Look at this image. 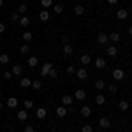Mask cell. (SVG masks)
Returning <instances> with one entry per match:
<instances>
[{"instance_id": "1", "label": "cell", "mask_w": 132, "mask_h": 132, "mask_svg": "<svg viewBox=\"0 0 132 132\" xmlns=\"http://www.w3.org/2000/svg\"><path fill=\"white\" fill-rule=\"evenodd\" d=\"M51 67H53V63H50V62H44V63H42V69H41V76L42 78H46V76L50 74Z\"/></svg>"}, {"instance_id": "2", "label": "cell", "mask_w": 132, "mask_h": 132, "mask_svg": "<svg viewBox=\"0 0 132 132\" xmlns=\"http://www.w3.org/2000/svg\"><path fill=\"white\" fill-rule=\"evenodd\" d=\"M123 76H125V72H123L122 69H114V71H113V79H114V81H122Z\"/></svg>"}, {"instance_id": "3", "label": "cell", "mask_w": 132, "mask_h": 132, "mask_svg": "<svg viewBox=\"0 0 132 132\" xmlns=\"http://www.w3.org/2000/svg\"><path fill=\"white\" fill-rule=\"evenodd\" d=\"M72 102H74V97L72 95H63L62 97V106H65V108L67 106H72Z\"/></svg>"}, {"instance_id": "4", "label": "cell", "mask_w": 132, "mask_h": 132, "mask_svg": "<svg viewBox=\"0 0 132 132\" xmlns=\"http://www.w3.org/2000/svg\"><path fill=\"white\" fill-rule=\"evenodd\" d=\"M35 116H37L39 120H44V118L48 116V109H44V108H39V109L35 111Z\"/></svg>"}, {"instance_id": "5", "label": "cell", "mask_w": 132, "mask_h": 132, "mask_svg": "<svg viewBox=\"0 0 132 132\" xmlns=\"http://www.w3.org/2000/svg\"><path fill=\"white\" fill-rule=\"evenodd\" d=\"M116 16H118V20H127V18H129V11L127 9H118L116 11Z\"/></svg>"}, {"instance_id": "6", "label": "cell", "mask_w": 132, "mask_h": 132, "mask_svg": "<svg viewBox=\"0 0 132 132\" xmlns=\"http://www.w3.org/2000/svg\"><path fill=\"white\" fill-rule=\"evenodd\" d=\"M7 108L16 109V108H18V99H16V97H9V99H7Z\"/></svg>"}, {"instance_id": "7", "label": "cell", "mask_w": 132, "mask_h": 132, "mask_svg": "<svg viewBox=\"0 0 132 132\" xmlns=\"http://www.w3.org/2000/svg\"><path fill=\"white\" fill-rule=\"evenodd\" d=\"M99 125H101L102 129H109V127H111V122H109L106 116H102V118H99Z\"/></svg>"}, {"instance_id": "8", "label": "cell", "mask_w": 132, "mask_h": 132, "mask_svg": "<svg viewBox=\"0 0 132 132\" xmlns=\"http://www.w3.org/2000/svg\"><path fill=\"white\" fill-rule=\"evenodd\" d=\"M76 76H78V79H86L88 72H86L85 67H81V69H78V71H76Z\"/></svg>"}, {"instance_id": "9", "label": "cell", "mask_w": 132, "mask_h": 132, "mask_svg": "<svg viewBox=\"0 0 132 132\" xmlns=\"http://www.w3.org/2000/svg\"><path fill=\"white\" fill-rule=\"evenodd\" d=\"M79 113H81L83 118H88V116L92 114V108H88V106H83L81 109H79Z\"/></svg>"}, {"instance_id": "10", "label": "cell", "mask_w": 132, "mask_h": 132, "mask_svg": "<svg viewBox=\"0 0 132 132\" xmlns=\"http://www.w3.org/2000/svg\"><path fill=\"white\" fill-rule=\"evenodd\" d=\"M95 67H97V69H106V60H104L102 56H97V60H95Z\"/></svg>"}, {"instance_id": "11", "label": "cell", "mask_w": 132, "mask_h": 132, "mask_svg": "<svg viewBox=\"0 0 132 132\" xmlns=\"http://www.w3.org/2000/svg\"><path fill=\"white\" fill-rule=\"evenodd\" d=\"M65 114H67V108H65V106H58V108H56V116H58V118H63Z\"/></svg>"}, {"instance_id": "12", "label": "cell", "mask_w": 132, "mask_h": 132, "mask_svg": "<svg viewBox=\"0 0 132 132\" xmlns=\"http://www.w3.org/2000/svg\"><path fill=\"white\" fill-rule=\"evenodd\" d=\"M79 62H81L83 65L86 67V65H88V63H90V62H92V56H90V55H88V53H85V55H81V58H79Z\"/></svg>"}, {"instance_id": "13", "label": "cell", "mask_w": 132, "mask_h": 132, "mask_svg": "<svg viewBox=\"0 0 132 132\" xmlns=\"http://www.w3.org/2000/svg\"><path fill=\"white\" fill-rule=\"evenodd\" d=\"M129 108H130V104H129L127 101H120L118 102V109H120V111H129Z\"/></svg>"}, {"instance_id": "14", "label": "cell", "mask_w": 132, "mask_h": 132, "mask_svg": "<svg viewBox=\"0 0 132 132\" xmlns=\"http://www.w3.org/2000/svg\"><path fill=\"white\" fill-rule=\"evenodd\" d=\"M74 99H78V101H85V99H86V93H85V90H76V93H74Z\"/></svg>"}, {"instance_id": "15", "label": "cell", "mask_w": 132, "mask_h": 132, "mask_svg": "<svg viewBox=\"0 0 132 132\" xmlns=\"http://www.w3.org/2000/svg\"><path fill=\"white\" fill-rule=\"evenodd\" d=\"M39 20H41V21H48V20H50V11L42 9L41 12H39Z\"/></svg>"}, {"instance_id": "16", "label": "cell", "mask_w": 132, "mask_h": 132, "mask_svg": "<svg viewBox=\"0 0 132 132\" xmlns=\"http://www.w3.org/2000/svg\"><path fill=\"white\" fill-rule=\"evenodd\" d=\"M109 41V37H108V35H106V34H99V35H97V42H99V44H106V42Z\"/></svg>"}, {"instance_id": "17", "label": "cell", "mask_w": 132, "mask_h": 132, "mask_svg": "<svg viewBox=\"0 0 132 132\" xmlns=\"http://www.w3.org/2000/svg\"><path fill=\"white\" fill-rule=\"evenodd\" d=\"M95 104H97V106H104V104H106V95L99 93V95L95 97Z\"/></svg>"}, {"instance_id": "18", "label": "cell", "mask_w": 132, "mask_h": 132, "mask_svg": "<svg viewBox=\"0 0 132 132\" xmlns=\"http://www.w3.org/2000/svg\"><path fill=\"white\" fill-rule=\"evenodd\" d=\"M20 86L21 88H28V86H32V79H28V78H21Z\"/></svg>"}, {"instance_id": "19", "label": "cell", "mask_w": 132, "mask_h": 132, "mask_svg": "<svg viewBox=\"0 0 132 132\" xmlns=\"http://www.w3.org/2000/svg\"><path fill=\"white\" fill-rule=\"evenodd\" d=\"M28 118V113H27V109H21V111H18V120L20 122H25Z\"/></svg>"}, {"instance_id": "20", "label": "cell", "mask_w": 132, "mask_h": 132, "mask_svg": "<svg viewBox=\"0 0 132 132\" xmlns=\"http://www.w3.org/2000/svg\"><path fill=\"white\" fill-rule=\"evenodd\" d=\"M11 72H12V76H21V74H23V67H21V65H14Z\"/></svg>"}, {"instance_id": "21", "label": "cell", "mask_w": 132, "mask_h": 132, "mask_svg": "<svg viewBox=\"0 0 132 132\" xmlns=\"http://www.w3.org/2000/svg\"><path fill=\"white\" fill-rule=\"evenodd\" d=\"M37 63H39V58L37 56H30L28 58V67H37Z\"/></svg>"}, {"instance_id": "22", "label": "cell", "mask_w": 132, "mask_h": 132, "mask_svg": "<svg viewBox=\"0 0 132 132\" xmlns=\"http://www.w3.org/2000/svg\"><path fill=\"white\" fill-rule=\"evenodd\" d=\"M0 63H2V65L9 63V55H7V53H0Z\"/></svg>"}, {"instance_id": "23", "label": "cell", "mask_w": 132, "mask_h": 132, "mask_svg": "<svg viewBox=\"0 0 132 132\" xmlns=\"http://www.w3.org/2000/svg\"><path fill=\"white\" fill-rule=\"evenodd\" d=\"M95 88H97L99 92H102L104 88H106V83L102 81V79H97V81H95Z\"/></svg>"}, {"instance_id": "24", "label": "cell", "mask_w": 132, "mask_h": 132, "mask_svg": "<svg viewBox=\"0 0 132 132\" xmlns=\"http://www.w3.org/2000/svg\"><path fill=\"white\" fill-rule=\"evenodd\" d=\"M74 12H76L78 16H81V14H85V7H83L81 4H78V5L74 7Z\"/></svg>"}, {"instance_id": "25", "label": "cell", "mask_w": 132, "mask_h": 132, "mask_svg": "<svg viewBox=\"0 0 132 132\" xmlns=\"http://www.w3.org/2000/svg\"><path fill=\"white\" fill-rule=\"evenodd\" d=\"M106 53H108L109 56H116V53H118V50H116L114 46H109V48L106 50Z\"/></svg>"}, {"instance_id": "26", "label": "cell", "mask_w": 132, "mask_h": 132, "mask_svg": "<svg viewBox=\"0 0 132 132\" xmlns=\"http://www.w3.org/2000/svg\"><path fill=\"white\" fill-rule=\"evenodd\" d=\"M109 41H113V42H118V41H120V34H118V32H113L111 35H109Z\"/></svg>"}, {"instance_id": "27", "label": "cell", "mask_w": 132, "mask_h": 132, "mask_svg": "<svg viewBox=\"0 0 132 132\" xmlns=\"http://www.w3.org/2000/svg\"><path fill=\"white\" fill-rule=\"evenodd\" d=\"M20 25L21 27H28V25H30V20H28L27 16H23V18H20Z\"/></svg>"}, {"instance_id": "28", "label": "cell", "mask_w": 132, "mask_h": 132, "mask_svg": "<svg viewBox=\"0 0 132 132\" xmlns=\"http://www.w3.org/2000/svg\"><path fill=\"white\" fill-rule=\"evenodd\" d=\"M32 39H34V35H32L30 32H25V34H23V41L25 42H30Z\"/></svg>"}, {"instance_id": "29", "label": "cell", "mask_w": 132, "mask_h": 132, "mask_svg": "<svg viewBox=\"0 0 132 132\" xmlns=\"http://www.w3.org/2000/svg\"><path fill=\"white\" fill-rule=\"evenodd\" d=\"M63 53H65V55H72V46L71 44H63Z\"/></svg>"}, {"instance_id": "30", "label": "cell", "mask_w": 132, "mask_h": 132, "mask_svg": "<svg viewBox=\"0 0 132 132\" xmlns=\"http://www.w3.org/2000/svg\"><path fill=\"white\" fill-rule=\"evenodd\" d=\"M41 4H42V7H44V9H48V7L53 5V0H41Z\"/></svg>"}, {"instance_id": "31", "label": "cell", "mask_w": 132, "mask_h": 132, "mask_svg": "<svg viewBox=\"0 0 132 132\" xmlns=\"http://www.w3.org/2000/svg\"><path fill=\"white\" fill-rule=\"evenodd\" d=\"M32 88L41 90V88H42V81H32Z\"/></svg>"}, {"instance_id": "32", "label": "cell", "mask_w": 132, "mask_h": 132, "mask_svg": "<svg viewBox=\"0 0 132 132\" xmlns=\"http://www.w3.org/2000/svg\"><path fill=\"white\" fill-rule=\"evenodd\" d=\"M27 11H28V7H27L25 4H20V7H18V12H20V14H25Z\"/></svg>"}, {"instance_id": "33", "label": "cell", "mask_w": 132, "mask_h": 132, "mask_svg": "<svg viewBox=\"0 0 132 132\" xmlns=\"http://www.w3.org/2000/svg\"><path fill=\"white\" fill-rule=\"evenodd\" d=\"M81 132H93V129H92V125H88V123H85L81 127Z\"/></svg>"}, {"instance_id": "34", "label": "cell", "mask_w": 132, "mask_h": 132, "mask_svg": "<svg viewBox=\"0 0 132 132\" xmlns=\"http://www.w3.org/2000/svg\"><path fill=\"white\" fill-rule=\"evenodd\" d=\"M11 21H14V23L20 21V12H12V14H11Z\"/></svg>"}, {"instance_id": "35", "label": "cell", "mask_w": 132, "mask_h": 132, "mask_svg": "<svg viewBox=\"0 0 132 132\" xmlns=\"http://www.w3.org/2000/svg\"><path fill=\"white\" fill-rule=\"evenodd\" d=\"M48 76H50V78H56V76H58V71H56L55 67H51V71H50V74H48Z\"/></svg>"}, {"instance_id": "36", "label": "cell", "mask_w": 132, "mask_h": 132, "mask_svg": "<svg viewBox=\"0 0 132 132\" xmlns=\"http://www.w3.org/2000/svg\"><path fill=\"white\" fill-rule=\"evenodd\" d=\"M32 108H34V102H32L30 99H27V101H25V109H32Z\"/></svg>"}, {"instance_id": "37", "label": "cell", "mask_w": 132, "mask_h": 132, "mask_svg": "<svg viewBox=\"0 0 132 132\" xmlns=\"http://www.w3.org/2000/svg\"><path fill=\"white\" fill-rule=\"evenodd\" d=\"M55 12H56V14H62V12H63V5H60V4L55 5Z\"/></svg>"}, {"instance_id": "38", "label": "cell", "mask_w": 132, "mask_h": 132, "mask_svg": "<svg viewBox=\"0 0 132 132\" xmlns=\"http://www.w3.org/2000/svg\"><path fill=\"white\" fill-rule=\"evenodd\" d=\"M108 90L111 92V93H116V92H118V86H116V85H109V86H108Z\"/></svg>"}, {"instance_id": "39", "label": "cell", "mask_w": 132, "mask_h": 132, "mask_svg": "<svg viewBox=\"0 0 132 132\" xmlns=\"http://www.w3.org/2000/svg\"><path fill=\"white\" fill-rule=\"evenodd\" d=\"M20 53H23V55H27V53H28V46H27V44H23V46L20 48Z\"/></svg>"}, {"instance_id": "40", "label": "cell", "mask_w": 132, "mask_h": 132, "mask_svg": "<svg viewBox=\"0 0 132 132\" xmlns=\"http://www.w3.org/2000/svg\"><path fill=\"white\" fill-rule=\"evenodd\" d=\"M11 78H12V72H9V71H5V72H4V79H7V81H9Z\"/></svg>"}, {"instance_id": "41", "label": "cell", "mask_w": 132, "mask_h": 132, "mask_svg": "<svg viewBox=\"0 0 132 132\" xmlns=\"http://www.w3.org/2000/svg\"><path fill=\"white\" fill-rule=\"evenodd\" d=\"M65 71H67V74H74V72H76V67H72V65H69V67H67Z\"/></svg>"}, {"instance_id": "42", "label": "cell", "mask_w": 132, "mask_h": 132, "mask_svg": "<svg viewBox=\"0 0 132 132\" xmlns=\"http://www.w3.org/2000/svg\"><path fill=\"white\" fill-rule=\"evenodd\" d=\"M25 132H35V129H34L32 125H27V127H25Z\"/></svg>"}, {"instance_id": "43", "label": "cell", "mask_w": 132, "mask_h": 132, "mask_svg": "<svg viewBox=\"0 0 132 132\" xmlns=\"http://www.w3.org/2000/svg\"><path fill=\"white\" fill-rule=\"evenodd\" d=\"M4 32H5V25H4V23H0V34H4Z\"/></svg>"}, {"instance_id": "44", "label": "cell", "mask_w": 132, "mask_h": 132, "mask_svg": "<svg viewBox=\"0 0 132 132\" xmlns=\"http://www.w3.org/2000/svg\"><path fill=\"white\" fill-rule=\"evenodd\" d=\"M108 2H109V4H111V5H114V4H116V2H118V0H108Z\"/></svg>"}, {"instance_id": "45", "label": "cell", "mask_w": 132, "mask_h": 132, "mask_svg": "<svg viewBox=\"0 0 132 132\" xmlns=\"http://www.w3.org/2000/svg\"><path fill=\"white\" fill-rule=\"evenodd\" d=\"M129 35H130V37H132V27H130V28H129Z\"/></svg>"}, {"instance_id": "46", "label": "cell", "mask_w": 132, "mask_h": 132, "mask_svg": "<svg viewBox=\"0 0 132 132\" xmlns=\"http://www.w3.org/2000/svg\"><path fill=\"white\" fill-rule=\"evenodd\" d=\"M2 5H4V0H0V7H2Z\"/></svg>"}, {"instance_id": "47", "label": "cell", "mask_w": 132, "mask_h": 132, "mask_svg": "<svg viewBox=\"0 0 132 132\" xmlns=\"http://www.w3.org/2000/svg\"><path fill=\"white\" fill-rule=\"evenodd\" d=\"M2 108H4V104H2V102H0V111H2Z\"/></svg>"}, {"instance_id": "48", "label": "cell", "mask_w": 132, "mask_h": 132, "mask_svg": "<svg viewBox=\"0 0 132 132\" xmlns=\"http://www.w3.org/2000/svg\"><path fill=\"white\" fill-rule=\"evenodd\" d=\"M53 132H58V130H53Z\"/></svg>"}, {"instance_id": "49", "label": "cell", "mask_w": 132, "mask_h": 132, "mask_svg": "<svg viewBox=\"0 0 132 132\" xmlns=\"http://www.w3.org/2000/svg\"><path fill=\"white\" fill-rule=\"evenodd\" d=\"M88 2H90V0H88Z\"/></svg>"}]
</instances>
